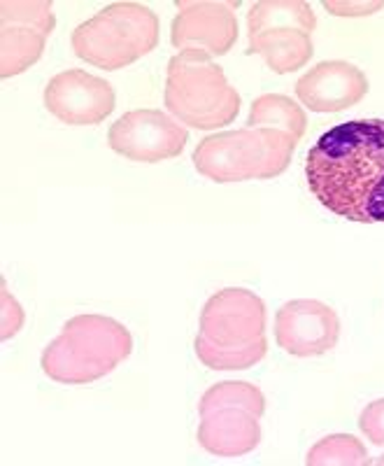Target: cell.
I'll return each instance as SVG.
<instances>
[{"label": "cell", "instance_id": "5b68a950", "mask_svg": "<svg viewBox=\"0 0 384 466\" xmlns=\"http://www.w3.org/2000/svg\"><path fill=\"white\" fill-rule=\"evenodd\" d=\"M75 54L100 70H121L158 45V16L140 3H112L73 31Z\"/></svg>", "mask_w": 384, "mask_h": 466}, {"label": "cell", "instance_id": "ac0fdd59", "mask_svg": "<svg viewBox=\"0 0 384 466\" xmlns=\"http://www.w3.org/2000/svg\"><path fill=\"white\" fill-rule=\"evenodd\" d=\"M308 466H369L370 457L366 445L352 434H333L310 448Z\"/></svg>", "mask_w": 384, "mask_h": 466}, {"label": "cell", "instance_id": "7402d4cb", "mask_svg": "<svg viewBox=\"0 0 384 466\" xmlns=\"http://www.w3.org/2000/svg\"><path fill=\"white\" fill-rule=\"evenodd\" d=\"M324 7H327L331 15H340V16H359V15H373V12L382 10L384 3L382 0H378V3H324Z\"/></svg>", "mask_w": 384, "mask_h": 466}, {"label": "cell", "instance_id": "52a82bcc", "mask_svg": "<svg viewBox=\"0 0 384 466\" xmlns=\"http://www.w3.org/2000/svg\"><path fill=\"white\" fill-rule=\"evenodd\" d=\"M189 131L161 110H131L107 133V145L124 159L158 164L185 152Z\"/></svg>", "mask_w": 384, "mask_h": 466}, {"label": "cell", "instance_id": "277c9868", "mask_svg": "<svg viewBox=\"0 0 384 466\" xmlns=\"http://www.w3.org/2000/svg\"><path fill=\"white\" fill-rule=\"evenodd\" d=\"M296 140L278 128H240L207 136L194 149V166L212 182L273 180L287 170Z\"/></svg>", "mask_w": 384, "mask_h": 466}, {"label": "cell", "instance_id": "7a4b0ae2", "mask_svg": "<svg viewBox=\"0 0 384 466\" xmlns=\"http://www.w3.org/2000/svg\"><path fill=\"white\" fill-rule=\"evenodd\" d=\"M131 350L133 339L124 324L106 315H77L45 348L40 364L54 382L89 385L115 371Z\"/></svg>", "mask_w": 384, "mask_h": 466}, {"label": "cell", "instance_id": "6da1fadb", "mask_svg": "<svg viewBox=\"0 0 384 466\" xmlns=\"http://www.w3.org/2000/svg\"><path fill=\"white\" fill-rule=\"evenodd\" d=\"M308 187L349 222H384V119H352L321 133L306 161Z\"/></svg>", "mask_w": 384, "mask_h": 466}, {"label": "cell", "instance_id": "3957f363", "mask_svg": "<svg viewBox=\"0 0 384 466\" xmlns=\"http://www.w3.org/2000/svg\"><path fill=\"white\" fill-rule=\"evenodd\" d=\"M166 107L191 128L212 131L236 122L240 94L228 85L221 66L196 49L177 52L166 70Z\"/></svg>", "mask_w": 384, "mask_h": 466}, {"label": "cell", "instance_id": "603a6c76", "mask_svg": "<svg viewBox=\"0 0 384 466\" xmlns=\"http://www.w3.org/2000/svg\"><path fill=\"white\" fill-rule=\"evenodd\" d=\"M378 464H379V466H384V455L379 457V460H378Z\"/></svg>", "mask_w": 384, "mask_h": 466}, {"label": "cell", "instance_id": "8992f818", "mask_svg": "<svg viewBox=\"0 0 384 466\" xmlns=\"http://www.w3.org/2000/svg\"><path fill=\"white\" fill-rule=\"evenodd\" d=\"M196 339L219 350H248L264 343V301L254 291L242 287L217 291L200 310V331Z\"/></svg>", "mask_w": 384, "mask_h": 466}, {"label": "cell", "instance_id": "5bb4252c", "mask_svg": "<svg viewBox=\"0 0 384 466\" xmlns=\"http://www.w3.org/2000/svg\"><path fill=\"white\" fill-rule=\"evenodd\" d=\"M47 33L19 22H0V75L15 77L43 56Z\"/></svg>", "mask_w": 384, "mask_h": 466}, {"label": "cell", "instance_id": "2e32d148", "mask_svg": "<svg viewBox=\"0 0 384 466\" xmlns=\"http://www.w3.org/2000/svg\"><path fill=\"white\" fill-rule=\"evenodd\" d=\"M308 116L298 103H294L289 96L266 94L258 96L249 110L248 128H278V131L289 133L298 143L306 136Z\"/></svg>", "mask_w": 384, "mask_h": 466}, {"label": "cell", "instance_id": "9c48e42d", "mask_svg": "<svg viewBox=\"0 0 384 466\" xmlns=\"http://www.w3.org/2000/svg\"><path fill=\"white\" fill-rule=\"evenodd\" d=\"M45 107L58 122L70 127H94L115 110V89L110 82L86 70H66L45 86Z\"/></svg>", "mask_w": 384, "mask_h": 466}, {"label": "cell", "instance_id": "30bf717a", "mask_svg": "<svg viewBox=\"0 0 384 466\" xmlns=\"http://www.w3.org/2000/svg\"><path fill=\"white\" fill-rule=\"evenodd\" d=\"M340 319L331 306L312 299L285 303L275 315V340L294 357H319L336 348Z\"/></svg>", "mask_w": 384, "mask_h": 466}, {"label": "cell", "instance_id": "ffe728a7", "mask_svg": "<svg viewBox=\"0 0 384 466\" xmlns=\"http://www.w3.org/2000/svg\"><path fill=\"white\" fill-rule=\"evenodd\" d=\"M0 22H19L40 28L43 33L54 31V15L49 0H3L0 3Z\"/></svg>", "mask_w": 384, "mask_h": 466}, {"label": "cell", "instance_id": "e0dca14e", "mask_svg": "<svg viewBox=\"0 0 384 466\" xmlns=\"http://www.w3.org/2000/svg\"><path fill=\"white\" fill-rule=\"evenodd\" d=\"M221 408H245L257 418H261L266 410V399L258 387L252 382H217L207 390L198 403V413L207 415L212 410H221Z\"/></svg>", "mask_w": 384, "mask_h": 466}, {"label": "cell", "instance_id": "ba28073f", "mask_svg": "<svg viewBox=\"0 0 384 466\" xmlns=\"http://www.w3.org/2000/svg\"><path fill=\"white\" fill-rule=\"evenodd\" d=\"M177 16L170 26V43L179 52L196 49L207 56H224L237 40V0H177Z\"/></svg>", "mask_w": 384, "mask_h": 466}, {"label": "cell", "instance_id": "7c38bea8", "mask_svg": "<svg viewBox=\"0 0 384 466\" xmlns=\"http://www.w3.org/2000/svg\"><path fill=\"white\" fill-rule=\"evenodd\" d=\"M200 418L198 443L210 455L242 457L261 443L258 418L245 408H221Z\"/></svg>", "mask_w": 384, "mask_h": 466}, {"label": "cell", "instance_id": "8fae6325", "mask_svg": "<svg viewBox=\"0 0 384 466\" xmlns=\"http://www.w3.org/2000/svg\"><path fill=\"white\" fill-rule=\"evenodd\" d=\"M369 77L348 61H321L296 82L298 101L312 112H342L363 101Z\"/></svg>", "mask_w": 384, "mask_h": 466}, {"label": "cell", "instance_id": "9a60e30c", "mask_svg": "<svg viewBox=\"0 0 384 466\" xmlns=\"http://www.w3.org/2000/svg\"><path fill=\"white\" fill-rule=\"evenodd\" d=\"M270 28H300L312 33L317 28V16L303 0H261L248 12L249 37Z\"/></svg>", "mask_w": 384, "mask_h": 466}, {"label": "cell", "instance_id": "4fadbf2b", "mask_svg": "<svg viewBox=\"0 0 384 466\" xmlns=\"http://www.w3.org/2000/svg\"><path fill=\"white\" fill-rule=\"evenodd\" d=\"M312 33L300 28H270L249 37L248 54H261L273 73L287 75L300 70L315 54Z\"/></svg>", "mask_w": 384, "mask_h": 466}, {"label": "cell", "instance_id": "44dd1931", "mask_svg": "<svg viewBox=\"0 0 384 466\" xmlns=\"http://www.w3.org/2000/svg\"><path fill=\"white\" fill-rule=\"evenodd\" d=\"M359 430L363 431V436L370 441L373 445H384V399L369 403V406L361 410V418H359Z\"/></svg>", "mask_w": 384, "mask_h": 466}, {"label": "cell", "instance_id": "d6986e66", "mask_svg": "<svg viewBox=\"0 0 384 466\" xmlns=\"http://www.w3.org/2000/svg\"><path fill=\"white\" fill-rule=\"evenodd\" d=\"M266 352H268V340L248 350H219L196 339V355L200 364H206L212 371H245L264 360Z\"/></svg>", "mask_w": 384, "mask_h": 466}]
</instances>
